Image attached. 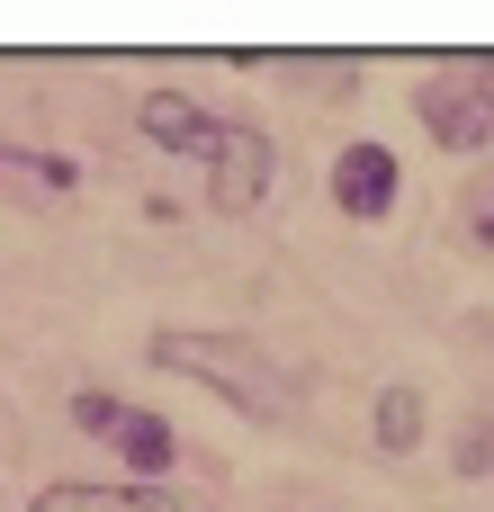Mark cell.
<instances>
[{"label": "cell", "mask_w": 494, "mask_h": 512, "mask_svg": "<svg viewBox=\"0 0 494 512\" xmlns=\"http://www.w3.org/2000/svg\"><path fill=\"white\" fill-rule=\"evenodd\" d=\"M414 117L432 126L441 153H486L494 144V54H459L450 72H432L414 90Z\"/></svg>", "instance_id": "7a4b0ae2"}, {"label": "cell", "mask_w": 494, "mask_h": 512, "mask_svg": "<svg viewBox=\"0 0 494 512\" xmlns=\"http://www.w3.org/2000/svg\"><path fill=\"white\" fill-rule=\"evenodd\" d=\"M126 414H135V405H117L108 387H81V396H72V432H90V441H117Z\"/></svg>", "instance_id": "9c48e42d"}, {"label": "cell", "mask_w": 494, "mask_h": 512, "mask_svg": "<svg viewBox=\"0 0 494 512\" xmlns=\"http://www.w3.org/2000/svg\"><path fill=\"white\" fill-rule=\"evenodd\" d=\"M117 450H126V468H135L144 486H162V477H171V459H180V441H171V423H162V414H126Z\"/></svg>", "instance_id": "52a82bcc"}, {"label": "cell", "mask_w": 494, "mask_h": 512, "mask_svg": "<svg viewBox=\"0 0 494 512\" xmlns=\"http://www.w3.org/2000/svg\"><path fill=\"white\" fill-rule=\"evenodd\" d=\"M396 189H405V171H396V153H387L378 135H360V144L333 153V207H342L351 225H378V216L396 207Z\"/></svg>", "instance_id": "277c9868"}, {"label": "cell", "mask_w": 494, "mask_h": 512, "mask_svg": "<svg viewBox=\"0 0 494 512\" xmlns=\"http://www.w3.org/2000/svg\"><path fill=\"white\" fill-rule=\"evenodd\" d=\"M450 468H459V477H486V468H494V423H468V432H459Z\"/></svg>", "instance_id": "30bf717a"}, {"label": "cell", "mask_w": 494, "mask_h": 512, "mask_svg": "<svg viewBox=\"0 0 494 512\" xmlns=\"http://www.w3.org/2000/svg\"><path fill=\"white\" fill-rule=\"evenodd\" d=\"M27 512H180V495H162V486H81V477H63V486H45Z\"/></svg>", "instance_id": "8992f818"}, {"label": "cell", "mask_w": 494, "mask_h": 512, "mask_svg": "<svg viewBox=\"0 0 494 512\" xmlns=\"http://www.w3.org/2000/svg\"><path fill=\"white\" fill-rule=\"evenodd\" d=\"M261 198H270V135L243 126V117H225V135L207 153V207L216 216H252Z\"/></svg>", "instance_id": "3957f363"}, {"label": "cell", "mask_w": 494, "mask_h": 512, "mask_svg": "<svg viewBox=\"0 0 494 512\" xmlns=\"http://www.w3.org/2000/svg\"><path fill=\"white\" fill-rule=\"evenodd\" d=\"M477 243H494V189L477 198Z\"/></svg>", "instance_id": "8fae6325"}, {"label": "cell", "mask_w": 494, "mask_h": 512, "mask_svg": "<svg viewBox=\"0 0 494 512\" xmlns=\"http://www.w3.org/2000/svg\"><path fill=\"white\" fill-rule=\"evenodd\" d=\"M144 360L171 369V378H189V387H207V396H225V405H234L243 423H261V432L297 423V405H306V387H297L261 342H243V333H189V324H162V333L144 342Z\"/></svg>", "instance_id": "6da1fadb"}, {"label": "cell", "mask_w": 494, "mask_h": 512, "mask_svg": "<svg viewBox=\"0 0 494 512\" xmlns=\"http://www.w3.org/2000/svg\"><path fill=\"white\" fill-rule=\"evenodd\" d=\"M369 432H378V450H387V459H405V450L423 441V396H414V387H378Z\"/></svg>", "instance_id": "ba28073f"}, {"label": "cell", "mask_w": 494, "mask_h": 512, "mask_svg": "<svg viewBox=\"0 0 494 512\" xmlns=\"http://www.w3.org/2000/svg\"><path fill=\"white\" fill-rule=\"evenodd\" d=\"M135 126H144L153 153H216V135H225V117H207L189 90H153V99L135 108Z\"/></svg>", "instance_id": "5b68a950"}]
</instances>
